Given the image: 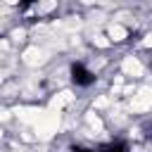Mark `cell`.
I'll list each match as a JSON object with an SVG mask.
<instances>
[{
  "mask_svg": "<svg viewBox=\"0 0 152 152\" xmlns=\"http://www.w3.org/2000/svg\"><path fill=\"white\" fill-rule=\"evenodd\" d=\"M71 81H74L76 86L86 88V86H90V83L95 81V74H93V71H90L86 64L76 62V64H71Z\"/></svg>",
  "mask_w": 152,
  "mask_h": 152,
  "instance_id": "obj_1",
  "label": "cell"
},
{
  "mask_svg": "<svg viewBox=\"0 0 152 152\" xmlns=\"http://www.w3.org/2000/svg\"><path fill=\"white\" fill-rule=\"evenodd\" d=\"M100 152H128V145H126V142H121V140H112V142L102 145V147H100Z\"/></svg>",
  "mask_w": 152,
  "mask_h": 152,
  "instance_id": "obj_2",
  "label": "cell"
}]
</instances>
